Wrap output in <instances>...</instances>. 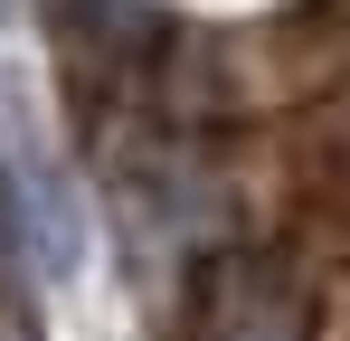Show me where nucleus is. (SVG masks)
Segmentation results:
<instances>
[{"instance_id":"nucleus-1","label":"nucleus","mask_w":350,"mask_h":341,"mask_svg":"<svg viewBox=\"0 0 350 341\" xmlns=\"http://www.w3.org/2000/svg\"><path fill=\"white\" fill-rule=\"evenodd\" d=\"M189 332L199 341H312V313L284 266L265 256H208L189 275Z\"/></svg>"}]
</instances>
